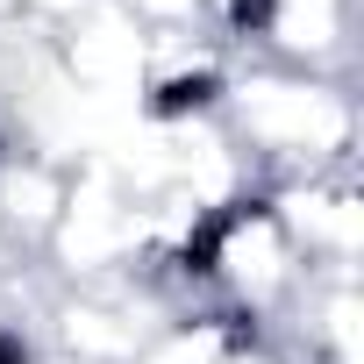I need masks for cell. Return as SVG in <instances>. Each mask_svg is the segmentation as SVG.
<instances>
[{"label": "cell", "mask_w": 364, "mask_h": 364, "mask_svg": "<svg viewBox=\"0 0 364 364\" xmlns=\"http://www.w3.org/2000/svg\"><path fill=\"white\" fill-rule=\"evenodd\" d=\"M222 129L257 164V186L357 164V93L343 79H314L272 58H236L222 93Z\"/></svg>", "instance_id": "1"}, {"label": "cell", "mask_w": 364, "mask_h": 364, "mask_svg": "<svg viewBox=\"0 0 364 364\" xmlns=\"http://www.w3.org/2000/svg\"><path fill=\"white\" fill-rule=\"evenodd\" d=\"M200 279H208V293H215L222 314L272 321V314L300 293L307 264H300V250L286 243L272 200H264V193H243L236 208H222V215L208 222V236H200Z\"/></svg>", "instance_id": "2"}, {"label": "cell", "mask_w": 364, "mask_h": 364, "mask_svg": "<svg viewBox=\"0 0 364 364\" xmlns=\"http://www.w3.org/2000/svg\"><path fill=\"white\" fill-rule=\"evenodd\" d=\"M286 243L300 250L307 272H357L364 257V186H357V164L343 171H300L264 186Z\"/></svg>", "instance_id": "3"}, {"label": "cell", "mask_w": 364, "mask_h": 364, "mask_svg": "<svg viewBox=\"0 0 364 364\" xmlns=\"http://www.w3.org/2000/svg\"><path fill=\"white\" fill-rule=\"evenodd\" d=\"M50 58L65 72V86L93 107H129L136 114V86H143V29L114 8V0H93L79 22H65L50 36Z\"/></svg>", "instance_id": "4"}, {"label": "cell", "mask_w": 364, "mask_h": 364, "mask_svg": "<svg viewBox=\"0 0 364 364\" xmlns=\"http://www.w3.org/2000/svg\"><path fill=\"white\" fill-rule=\"evenodd\" d=\"M257 58L350 86V65H357V0H272L264 29H257Z\"/></svg>", "instance_id": "5"}, {"label": "cell", "mask_w": 364, "mask_h": 364, "mask_svg": "<svg viewBox=\"0 0 364 364\" xmlns=\"http://www.w3.org/2000/svg\"><path fill=\"white\" fill-rule=\"evenodd\" d=\"M58 215H65V164L58 157H43V150H29L15 129L0 136V257L8 264H36L43 257V243H50V229H58Z\"/></svg>", "instance_id": "6"}, {"label": "cell", "mask_w": 364, "mask_h": 364, "mask_svg": "<svg viewBox=\"0 0 364 364\" xmlns=\"http://www.w3.org/2000/svg\"><path fill=\"white\" fill-rule=\"evenodd\" d=\"M222 364H293L279 343H264V328L257 321H243L236 336H229V350H222Z\"/></svg>", "instance_id": "7"}, {"label": "cell", "mask_w": 364, "mask_h": 364, "mask_svg": "<svg viewBox=\"0 0 364 364\" xmlns=\"http://www.w3.org/2000/svg\"><path fill=\"white\" fill-rule=\"evenodd\" d=\"M29 364H79V357H58V350H36Z\"/></svg>", "instance_id": "8"}]
</instances>
